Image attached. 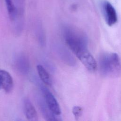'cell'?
I'll use <instances>...</instances> for the list:
<instances>
[{"mask_svg": "<svg viewBox=\"0 0 121 121\" xmlns=\"http://www.w3.org/2000/svg\"><path fill=\"white\" fill-rule=\"evenodd\" d=\"M41 90L45 101L49 109L55 115H60L61 114V109L53 94L43 86H41Z\"/></svg>", "mask_w": 121, "mask_h": 121, "instance_id": "3", "label": "cell"}, {"mask_svg": "<svg viewBox=\"0 0 121 121\" xmlns=\"http://www.w3.org/2000/svg\"><path fill=\"white\" fill-rule=\"evenodd\" d=\"M0 89H1V86H0Z\"/></svg>", "mask_w": 121, "mask_h": 121, "instance_id": "12", "label": "cell"}, {"mask_svg": "<svg viewBox=\"0 0 121 121\" xmlns=\"http://www.w3.org/2000/svg\"><path fill=\"white\" fill-rule=\"evenodd\" d=\"M99 67L105 76L117 77L121 75V60L115 53H106L100 58Z\"/></svg>", "mask_w": 121, "mask_h": 121, "instance_id": "2", "label": "cell"}, {"mask_svg": "<svg viewBox=\"0 0 121 121\" xmlns=\"http://www.w3.org/2000/svg\"><path fill=\"white\" fill-rule=\"evenodd\" d=\"M103 9L105 21L109 26L114 25L118 20L117 14L113 6L109 1L103 3Z\"/></svg>", "mask_w": 121, "mask_h": 121, "instance_id": "4", "label": "cell"}, {"mask_svg": "<svg viewBox=\"0 0 121 121\" xmlns=\"http://www.w3.org/2000/svg\"><path fill=\"white\" fill-rule=\"evenodd\" d=\"M39 106L41 112L43 117L45 118L46 120L47 121H61V119L60 118L59 115H55L49 109L48 107L45 100L43 101L39 99Z\"/></svg>", "mask_w": 121, "mask_h": 121, "instance_id": "7", "label": "cell"}, {"mask_svg": "<svg viewBox=\"0 0 121 121\" xmlns=\"http://www.w3.org/2000/svg\"><path fill=\"white\" fill-rule=\"evenodd\" d=\"M23 106L25 116L28 120L30 121H38V117L37 112L33 104L29 99H24Z\"/></svg>", "mask_w": 121, "mask_h": 121, "instance_id": "6", "label": "cell"}, {"mask_svg": "<svg viewBox=\"0 0 121 121\" xmlns=\"http://www.w3.org/2000/svg\"><path fill=\"white\" fill-rule=\"evenodd\" d=\"M72 113L76 119L78 120L82 113V109L79 106H75L72 109Z\"/></svg>", "mask_w": 121, "mask_h": 121, "instance_id": "11", "label": "cell"}, {"mask_svg": "<svg viewBox=\"0 0 121 121\" xmlns=\"http://www.w3.org/2000/svg\"><path fill=\"white\" fill-rule=\"evenodd\" d=\"M7 10L11 19L14 20L15 17V9L11 0H5Z\"/></svg>", "mask_w": 121, "mask_h": 121, "instance_id": "9", "label": "cell"}, {"mask_svg": "<svg viewBox=\"0 0 121 121\" xmlns=\"http://www.w3.org/2000/svg\"><path fill=\"white\" fill-rule=\"evenodd\" d=\"M36 68L38 75L42 81L47 86H51L52 84V79L50 75L44 67L41 65H38Z\"/></svg>", "mask_w": 121, "mask_h": 121, "instance_id": "8", "label": "cell"}, {"mask_svg": "<svg viewBox=\"0 0 121 121\" xmlns=\"http://www.w3.org/2000/svg\"><path fill=\"white\" fill-rule=\"evenodd\" d=\"M18 65V69L22 72L25 73L26 72H27L29 66L28 62L25 58L23 57H21V58H20L19 60Z\"/></svg>", "mask_w": 121, "mask_h": 121, "instance_id": "10", "label": "cell"}, {"mask_svg": "<svg viewBox=\"0 0 121 121\" xmlns=\"http://www.w3.org/2000/svg\"><path fill=\"white\" fill-rule=\"evenodd\" d=\"M1 88L5 92L10 93L13 88V80L11 75L6 70L0 69Z\"/></svg>", "mask_w": 121, "mask_h": 121, "instance_id": "5", "label": "cell"}, {"mask_svg": "<svg viewBox=\"0 0 121 121\" xmlns=\"http://www.w3.org/2000/svg\"><path fill=\"white\" fill-rule=\"evenodd\" d=\"M64 36L68 46L81 62L92 55L87 49V37L83 32L75 28L67 27L64 30Z\"/></svg>", "mask_w": 121, "mask_h": 121, "instance_id": "1", "label": "cell"}]
</instances>
